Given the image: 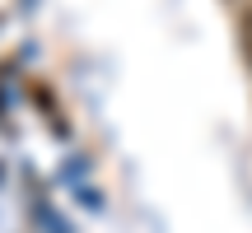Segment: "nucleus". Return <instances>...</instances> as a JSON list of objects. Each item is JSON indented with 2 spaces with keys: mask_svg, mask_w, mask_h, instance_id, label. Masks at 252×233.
I'll list each match as a JSON object with an SVG mask.
<instances>
[{
  "mask_svg": "<svg viewBox=\"0 0 252 233\" xmlns=\"http://www.w3.org/2000/svg\"><path fill=\"white\" fill-rule=\"evenodd\" d=\"M243 42H252V9L243 14Z\"/></svg>",
  "mask_w": 252,
  "mask_h": 233,
  "instance_id": "nucleus-1",
  "label": "nucleus"
},
{
  "mask_svg": "<svg viewBox=\"0 0 252 233\" xmlns=\"http://www.w3.org/2000/svg\"><path fill=\"white\" fill-rule=\"evenodd\" d=\"M248 56H252V42H248Z\"/></svg>",
  "mask_w": 252,
  "mask_h": 233,
  "instance_id": "nucleus-2",
  "label": "nucleus"
}]
</instances>
